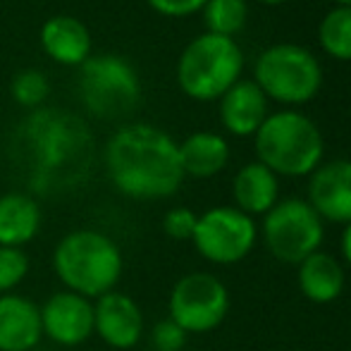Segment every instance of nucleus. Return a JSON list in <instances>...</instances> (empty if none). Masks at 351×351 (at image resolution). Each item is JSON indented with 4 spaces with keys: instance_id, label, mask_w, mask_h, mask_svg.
<instances>
[{
    "instance_id": "9d476101",
    "label": "nucleus",
    "mask_w": 351,
    "mask_h": 351,
    "mask_svg": "<svg viewBox=\"0 0 351 351\" xmlns=\"http://www.w3.org/2000/svg\"><path fill=\"white\" fill-rule=\"evenodd\" d=\"M43 337L60 347H79L93 335V301L74 291H56L41 306Z\"/></svg>"
},
{
    "instance_id": "6ab92c4d",
    "label": "nucleus",
    "mask_w": 351,
    "mask_h": 351,
    "mask_svg": "<svg viewBox=\"0 0 351 351\" xmlns=\"http://www.w3.org/2000/svg\"><path fill=\"white\" fill-rule=\"evenodd\" d=\"M227 160H230V146L220 134L213 132H196L180 143V162L184 177L208 180L225 170Z\"/></svg>"
},
{
    "instance_id": "aec40b11",
    "label": "nucleus",
    "mask_w": 351,
    "mask_h": 351,
    "mask_svg": "<svg viewBox=\"0 0 351 351\" xmlns=\"http://www.w3.org/2000/svg\"><path fill=\"white\" fill-rule=\"evenodd\" d=\"M34 122H38L36 127H32V139L34 148H36L38 165H43V170H53V167H65L72 160V156L77 153V132H70L67 127L51 125L46 127V122L41 117H34Z\"/></svg>"
},
{
    "instance_id": "c85d7f7f",
    "label": "nucleus",
    "mask_w": 351,
    "mask_h": 351,
    "mask_svg": "<svg viewBox=\"0 0 351 351\" xmlns=\"http://www.w3.org/2000/svg\"><path fill=\"white\" fill-rule=\"evenodd\" d=\"M335 3H337L339 8H351V0H335Z\"/></svg>"
},
{
    "instance_id": "0eeeda50",
    "label": "nucleus",
    "mask_w": 351,
    "mask_h": 351,
    "mask_svg": "<svg viewBox=\"0 0 351 351\" xmlns=\"http://www.w3.org/2000/svg\"><path fill=\"white\" fill-rule=\"evenodd\" d=\"M325 225L308 201H278L263 215V241L268 251L282 263L299 265L311 254L320 251Z\"/></svg>"
},
{
    "instance_id": "412c9836",
    "label": "nucleus",
    "mask_w": 351,
    "mask_h": 351,
    "mask_svg": "<svg viewBox=\"0 0 351 351\" xmlns=\"http://www.w3.org/2000/svg\"><path fill=\"white\" fill-rule=\"evenodd\" d=\"M320 46L337 60H351V8H335L318 29Z\"/></svg>"
},
{
    "instance_id": "4468645a",
    "label": "nucleus",
    "mask_w": 351,
    "mask_h": 351,
    "mask_svg": "<svg viewBox=\"0 0 351 351\" xmlns=\"http://www.w3.org/2000/svg\"><path fill=\"white\" fill-rule=\"evenodd\" d=\"M268 117V98L256 82L241 79L220 98V120L234 136H251Z\"/></svg>"
},
{
    "instance_id": "393cba45",
    "label": "nucleus",
    "mask_w": 351,
    "mask_h": 351,
    "mask_svg": "<svg viewBox=\"0 0 351 351\" xmlns=\"http://www.w3.org/2000/svg\"><path fill=\"white\" fill-rule=\"evenodd\" d=\"M196 222H199V215L194 210L184 208V206H177V208H170L165 213L162 230L175 241H191V237L196 232Z\"/></svg>"
},
{
    "instance_id": "2eb2a0df",
    "label": "nucleus",
    "mask_w": 351,
    "mask_h": 351,
    "mask_svg": "<svg viewBox=\"0 0 351 351\" xmlns=\"http://www.w3.org/2000/svg\"><path fill=\"white\" fill-rule=\"evenodd\" d=\"M41 46L60 65H84L91 58V34L70 14H56L41 27Z\"/></svg>"
},
{
    "instance_id": "f3484780",
    "label": "nucleus",
    "mask_w": 351,
    "mask_h": 351,
    "mask_svg": "<svg viewBox=\"0 0 351 351\" xmlns=\"http://www.w3.org/2000/svg\"><path fill=\"white\" fill-rule=\"evenodd\" d=\"M301 294L313 304H332L344 291V268L332 254L315 251L299 263L296 273Z\"/></svg>"
},
{
    "instance_id": "f257e3e1",
    "label": "nucleus",
    "mask_w": 351,
    "mask_h": 351,
    "mask_svg": "<svg viewBox=\"0 0 351 351\" xmlns=\"http://www.w3.org/2000/svg\"><path fill=\"white\" fill-rule=\"evenodd\" d=\"M106 170L120 194L136 201L172 196L184 182L180 143L153 125H127L106 146Z\"/></svg>"
},
{
    "instance_id": "20e7f679",
    "label": "nucleus",
    "mask_w": 351,
    "mask_h": 351,
    "mask_svg": "<svg viewBox=\"0 0 351 351\" xmlns=\"http://www.w3.org/2000/svg\"><path fill=\"white\" fill-rule=\"evenodd\" d=\"M244 67L241 48L234 38L201 34L184 48L177 62V82L182 91L196 101H215L239 82Z\"/></svg>"
},
{
    "instance_id": "ddd939ff",
    "label": "nucleus",
    "mask_w": 351,
    "mask_h": 351,
    "mask_svg": "<svg viewBox=\"0 0 351 351\" xmlns=\"http://www.w3.org/2000/svg\"><path fill=\"white\" fill-rule=\"evenodd\" d=\"M41 337V306L27 296L0 294V351H36Z\"/></svg>"
},
{
    "instance_id": "a211bd4d",
    "label": "nucleus",
    "mask_w": 351,
    "mask_h": 351,
    "mask_svg": "<svg viewBox=\"0 0 351 351\" xmlns=\"http://www.w3.org/2000/svg\"><path fill=\"white\" fill-rule=\"evenodd\" d=\"M41 206L29 194L0 196V246L22 249L41 230Z\"/></svg>"
},
{
    "instance_id": "f03ea898",
    "label": "nucleus",
    "mask_w": 351,
    "mask_h": 351,
    "mask_svg": "<svg viewBox=\"0 0 351 351\" xmlns=\"http://www.w3.org/2000/svg\"><path fill=\"white\" fill-rule=\"evenodd\" d=\"M53 270L67 291L86 299L115 291L125 270L117 241L98 230H74L58 241Z\"/></svg>"
},
{
    "instance_id": "9b49d317",
    "label": "nucleus",
    "mask_w": 351,
    "mask_h": 351,
    "mask_svg": "<svg viewBox=\"0 0 351 351\" xmlns=\"http://www.w3.org/2000/svg\"><path fill=\"white\" fill-rule=\"evenodd\" d=\"M93 335L110 349H134L143 337V313L125 291H108L93 301Z\"/></svg>"
},
{
    "instance_id": "7ed1b4c3",
    "label": "nucleus",
    "mask_w": 351,
    "mask_h": 351,
    "mask_svg": "<svg viewBox=\"0 0 351 351\" xmlns=\"http://www.w3.org/2000/svg\"><path fill=\"white\" fill-rule=\"evenodd\" d=\"M254 136L258 162L278 177H306L323 160V134L311 117L296 110L268 115Z\"/></svg>"
},
{
    "instance_id": "c756f323",
    "label": "nucleus",
    "mask_w": 351,
    "mask_h": 351,
    "mask_svg": "<svg viewBox=\"0 0 351 351\" xmlns=\"http://www.w3.org/2000/svg\"><path fill=\"white\" fill-rule=\"evenodd\" d=\"M261 3H268V5H278V3H285V0H261Z\"/></svg>"
},
{
    "instance_id": "423d86ee",
    "label": "nucleus",
    "mask_w": 351,
    "mask_h": 351,
    "mask_svg": "<svg viewBox=\"0 0 351 351\" xmlns=\"http://www.w3.org/2000/svg\"><path fill=\"white\" fill-rule=\"evenodd\" d=\"M79 93L93 115L122 117L136 108L141 84L134 67L117 56H91L79 72Z\"/></svg>"
},
{
    "instance_id": "a878e982",
    "label": "nucleus",
    "mask_w": 351,
    "mask_h": 351,
    "mask_svg": "<svg viewBox=\"0 0 351 351\" xmlns=\"http://www.w3.org/2000/svg\"><path fill=\"white\" fill-rule=\"evenodd\" d=\"M186 337H189V335L170 318L156 323V328H153V332H151V342H153V347H156V351H182L186 344Z\"/></svg>"
},
{
    "instance_id": "dca6fc26",
    "label": "nucleus",
    "mask_w": 351,
    "mask_h": 351,
    "mask_svg": "<svg viewBox=\"0 0 351 351\" xmlns=\"http://www.w3.org/2000/svg\"><path fill=\"white\" fill-rule=\"evenodd\" d=\"M232 196L237 204L234 208L249 217L265 215L280 201V180L263 162H249L234 175Z\"/></svg>"
},
{
    "instance_id": "b1692460",
    "label": "nucleus",
    "mask_w": 351,
    "mask_h": 351,
    "mask_svg": "<svg viewBox=\"0 0 351 351\" xmlns=\"http://www.w3.org/2000/svg\"><path fill=\"white\" fill-rule=\"evenodd\" d=\"M29 275V258L22 249L0 246V294H12Z\"/></svg>"
},
{
    "instance_id": "4be33fe9",
    "label": "nucleus",
    "mask_w": 351,
    "mask_h": 351,
    "mask_svg": "<svg viewBox=\"0 0 351 351\" xmlns=\"http://www.w3.org/2000/svg\"><path fill=\"white\" fill-rule=\"evenodd\" d=\"M204 22L208 34L232 38L246 24V0H208L204 8Z\"/></svg>"
},
{
    "instance_id": "f8f14e48",
    "label": "nucleus",
    "mask_w": 351,
    "mask_h": 351,
    "mask_svg": "<svg viewBox=\"0 0 351 351\" xmlns=\"http://www.w3.org/2000/svg\"><path fill=\"white\" fill-rule=\"evenodd\" d=\"M308 204L320 220L351 222V160H332L311 172Z\"/></svg>"
},
{
    "instance_id": "6e6552de",
    "label": "nucleus",
    "mask_w": 351,
    "mask_h": 351,
    "mask_svg": "<svg viewBox=\"0 0 351 351\" xmlns=\"http://www.w3.org/2000/svg\"><path fill=\"white\" fill-rule=\"evenodd\" d=\"M167 311L186 335L213 332L230 313V291L215 275L189 273L175 282Z\"/></svg>"
},
{
    "instance_id": "bb28decb",
    "label": "nucleus",
    "mask_w": 351,
    "mask_h": 351,
    "mask_svg": "<svg viewBox=\"0 0 351 351\" xmlns=\"http://www.w3.org/2000/svg\"><path fill=\"white\" fill-rule=\"evenodd\" d=\"M208 0H148L156 12L165 14V17H189V14L199 12L206 8Z\"/></svg>"
},
{
    "instance_id": "cd10ccee",
    "label": "nucleus",
    "mask_w": 351,
    "mask_h": 351,
    "mask_svg": "<svg viewBox=\"0 0 351 351\" xmlns=\"http://www.w3.org/2000/svg\"><path fill=\"white\" fill-rule=\"evenodd\" d=\"M339 251H342V258L351 265V222L344 225L342 239H339Z\"/></svg>"
},
{
    "instance_id": "39448f33",
    "label": "nucleus",
    "mask_w": 351,
    "mask_h": 351,
    "mask_svg": "<svg viewBox=\"0 0 351 351\" xmlns=\"http://www.w3.org/2000/svg\"><path fill=\"white\" fill-rule=\"evenodd\" d=\"M256 84L265 98L270 96L285 106H301L320 91L323 70L308 48L280 43L261 53L256 62Z\"/></svg>"
},
{
    "instance_id": "1a4fd4ad",
    "label": "nucleus",
    "mask_w": 351,
    "mask_h": 351,
    "mask_svg": "<svg viewBox=\"0 0 351 351\" xmlns=\"http://www.w3.org/2000/svg\"><path fill=\"white\" fill-rule=\"evenodd\" d=\"M258 227L254 217L234 206H215L199 215L191 237L201 258L215 265H234L254 251Z\"/></svg>"
},
{
    "instance_id": "5701e85b",
    "label": "nucleus",
    "mask_w": 351,
    "mask_h": 351,
    "mask_svg": "<svg viewBox=\"0 0 351 351\" xmlns=\"http://www.w3.org/2000/svg\"><path fill=\"white\" fill-rule=\"evenodd\" d=\"M48 91V79L38 70H22L12 79V98L24 108H36L46 101Z\"/></svg>"
}]
</instances>
